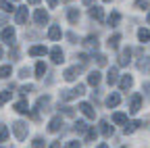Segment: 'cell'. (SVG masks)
Masks as SVG:
<instances>
[{
    "label": "cell",
    "mask_w": 150,
    "mask_h": 148,
    "mask_svg": "<svg viewBox=\"0 0 150 148\" xmlns=\"http://www.w3.org/2000/svg\"><path fill=\"white\" fill-rule=\"evenodd\" d=\"M83 92H86V86L83 84H77V88H73V90H63L61 98L63 100H73V98H79Z\"/></svg>",
    "instance_id": "6da1fadb"
},
{
    "label": "cell",
    "mask_w": 150,
    "mask_h": 148,
    "mask_svg": "<svg viewBox=\"0 0 150 148\" xmlns=\"http://www.w3.org/2000/svg\"><path fill=\"white\" fill-rule=\"evenodd\" d=\"M13 134H15L17 140H25V136H27V123L15 121V123H13Z\"/></svg>",
    "instance_id": "7a4b0ae2"
},
{
    "label": "cell",
    "mask_w": 150,
    "mask_h": 148,
    "mask_svg": "<svg viewBox=\"0 0 150 148\" xmlns=\"http://www.w3.org/2000/svg\"><path fill=\"white\" fill-rule=\"evenodd\" d=\"M0 38H2V42L8 44V46L15 44V29H13V27H4L2 33H0Z\"/></svg>",
    "instance_id": "3957f363"
},
{
    "label": "cell",
    "mask_w": 150,
    "mask_h": 148,
    "mask_svg": "<svg viewBox=\"0 0 150 148\" xmlns=\"http://www.w3.org/2000/svg\"><path fill=\"white\" fill-rule=\"evenodd\" d=\"M50 57H52V63H56V65H61V63L65 61V54H63L61 46H54V48L50 50Z\"/></svg>",
    "instance_id": "277c9868"
},
{
    "label": "cell",
    "mask_w": 150,
    "mask_h": 148,
    "mask_svg": "<svg viewBox=\"0 0 150 148\" xmlns=\"http://www.w3.org/2000/svg\"><path fill=\"white\" fill-rule=\"evenodd\" d=\"M29 19V13H27V6H19L17 8V23L19 25H25Z\"/></svg>",
    "instance_id": "5b68a950"
},
{
    "label": "cell",
    "mask_w": 150,
    "mask_h": 148,
    "mask_svg": "<svg viewBox=\"0 0 150 148\" xmlns=\"http://www.w3.org/2000/svg\"><path fill=\"white\" fill-rule=\"evenodd\" d=\"M63 127V119L59 117V115H56V117H52L50 119V123H48V132H52V134H56V132H59V129Z\"/></svg>",
    "instance_id": "8992f818"
},
{
    "label": "cell",
    "mask_w": 150,
    "mask_h": 148,
    "mask_svg": "<svg viewBox=\"0 0 150 148\" xmlns=\"http://www.w3.org/2000/svg\"><path fill=\"white\" fill-rule=\"evenodd\" d=\"M140 108H142V96H140V94H136L134 98H131V104H129V113H131V115H136Z\"/></svg>",
    "instance_id": "52a82bcc"
},
{
    "label": "cell",
    "mask_w": 150,
    "mask_h": 148,
    "mask_svg": "<svg viewBox=\"0 0 150 148\" xmlns=\"http://www.w3.org/2000/svg\"><path fill=\"white\" fill-rule=\"evenodd\" d=\"M79 110H81V113H83L88 119H94V117H96V110L92 108L90 102H81V104H79Z\"/></svg>",
    "instance_id": "ba28073f"
},
{
    "label": "cell",
    "mask_w": 150,
    "mask_h": 148,
    "mask_svg": "<svg viewBox=\"0 0 150 148\" xmlns=\"http://www.w3.org/2000/svg\"><path fill=\"white\" fill-rule=\"evenodd\" d=\"M33 19H35L38 25H44V23H48V13H46L44 8H38L35 15H33Z\"/></svg>",
    "instance_id": "9c48e42d"
},
{
    "label": "cell",
    "mask_w": 150,
    "mask_h": 148,
    "mask_svg": "<svg viewBox=\"0 0 150 148\" xmlns=\"http://www.w3.org/2000/svg\"><path fill=\"white\" fill-rule=\"evenodd\" d=\"M77 75H79V69H77V67L65 69V79H67V81H75V79H77Z\"/></svg>",
    "instance_id": "30bf717a"
},
{
    "label": "cell",
    "mask_w": 150,
    "mask_h": 148,
    "mask_svg": "<svg viewBox=\"0 0 150 148\" xmlns=\"http://www.w3.org/2000/svg\"><path fill=\"white\" fill-rule=\"evenodd\" d=\"M48 38H50V40H61V38H63L61 27H59V25H52V27L48 29Z\"/></svg>",
    "instance_id": "8fae6325"
},
{
    "label": "cell",
    "mask_w": 150,
    "mask_h": 148,
    "mask_svg": "<svg viewBox=\"0 0 150 148\" xmlns=\"http://www.w3.org/2000/svg\"><path fill=\"white\" fill-rule=\"evenodd\" d=\"M129 61H131V50H129V48L121 50V54H119V65H121V67H123V65H129Z\"/></svg>",
    "instance_id": "7c38bea8"
},
{
    "label": "cell",
    "mask_w": 150,
    "mask_h": 148,
    "mask_svg": "<svg viewBox=\"0 0 150 148\" xmlns=\"http://www.w3.org/2000/svg\"><path fill=\"white\" fill-rule=\"evenodd\" d=\"M90 17H92V19H96V21H102L104 19V11L100 6H92L90 8Z\"/></svg>",
    "instance_id": "4fadbf2b"
},
{
    "label": "cell",
    "mask_w": 150,
    "mask_h": 148,
    "mask_svg": "<svg viewBox=\"0 0 150 148\" xmlns=\"http://www.w3.org/2000/svg\"><path fill=\"white\" fill-rule=\"evenodd\" d=\"M83 46L92 48V50H98V38H96V35H88V38L83 40Z\"/></svg>",
    "instance_id": "5bb4252c"
},
{
    "label": "cell",
    "mask_w": 150,
    "mask_h": 148,
    "mask_svg": "<svg viewBox=\"0 0 150 148\" xmlns=\"http://www.w3.org/2000/svg\"><path fill=\"white\" fill-rule=\"evenodd\" d=\"M29 54H31V57H44V54H48V48L46 46H31Z\"/></svg>",
    "instance_id": "9a60e30c"
},
{
    "label": "cell",
    "mask_w": 150,
    "mask_h": 148,
    "mask_svg": "<svg viewBox=\"0 0 150 148\" xmlns=\"http://www.w3.org/2000/svg\"><path fill=\"white\" fill-rule=\"evenodd\" d=\"M131 86H134V77H131V75H123L121 81H119V88L125 92V90H129Z\"/></svg>",
    "instance_id": "2e32d148"
},
{
    "label": "cell",
    "mask_w": 150,
    "mask_h": 148,
    "mask_svg": "<svg viewBox=\"0 0 150 148\" xmlns=\"http://www.w3.org/2000/svg\"><path fill=\"white\" fill-rule=\"evenodd\" d=\"M119 102H121V96L117 94V92H112V94L106 98V104H108V108L112 106V108H115V106H119Z\"/></svg>",
    "instance_id": "e0dca14e"
},
{
    "label": "cell",
    "mask_w": 150,
    "mask_h": 148,
    "mask_svg": "<svg viewBox=\"0 0 150 148\" xmlns=\"http://www.w3.org/2000/svg\"><path fill=\"white\" fill-rule=\"evenodd\" d=\"M117 77H119V71H117V67H112V69L108 71V75H106L108 86H115V84H117Z\"/></svg>",
    "instance_id": "ac0fdd59"
},
{
    "label": "cell",
    "mask_w": 150,
    "mask_h": 148,
    "mask_svg": "<svg viewBox=\"0 0 150 148\" xmlns=\"http://www.w3.org/2000/svg\"><path fill=\"white\" fill-rule=\"evenodd\" d=\"M88 84H90V86H94V88H96V86L100 84V71H92V73H90V75H88Z\"/></svg>",
    "instance_id": "d6986e66"
},
{
    "label": "cell",
    "mask_w": 150,
    "mask_h": 148,
    "mask_svg": "<svg viewBox=\"0 0 150 148\" xmlns=\"http://www.w3.org/2000/svg\"><path fill=\"white\" fill-rule=\"evenodd\" d=\"M119 42H121V35L119 33H115V35H110V38H108V48H112V50H117L119 48Z\"/></svg>",
    "instance_id": "ffe728a7"
},
{
    "label": "cell",
    "mask_w": 150,
    "mask_h": 148,
    "mask_svg": "<svg viewBox=\"0 0 150 148\" xmlns=\"http://www.w3.org/2000/svg\"><path fill=\"white\" fill-rule=\"evenodd\" d=\"M119 21H121V13H117V11L110 13V17H108V25H110V27H117Z\"/></svg>",
    "instance_id": "44dd1931"
},
{
    "label": "cell",
    "mask_w": 150,
    "mask_h": 148,
    "mask_svg": "<svg viewBox=\"0 0 150 148\" xmlns=\"http://www.w3.org/2000/svg\"><path fill=\"white\" fill-rule=\"evenodd\" d=\"M100 134L106 136V138L112 134V125H108V121H100Z\"/></svg>",
    "instance_id": "7402d4cb"
},
{
    "label": "cell",
    "mask_w": 150,
    "mask_h": 148,
    "mask_svg": "<svg viewBox=\"0 0 150 148\" xmlns=\"http://www.w3.org/2000/svg\"><path fill=\"white\" fill-rule=\"evenodd\" d=\"M11 75H13V67L11 65H2V67H0V79H6Z\"/></svg>",
    "instance_id": "603a6c76"
},
{
    "label": "cell",
    "mask_w": 150,
    "mask_h": 148,
    "mask_svg": "<svg viewBox=\"0 0 150 148\" xmlns=\"http://www.w3.org/2000/svg\"><path fill=\"white\" fill-rule=\"evenodd\" d=\"M15 110H17V113H21V115H25L27 110H29V106H27V100H19V102L15 104Z\"/></svg>",
    "instance_id": "cb8c5ba5"
},
{
    "label": "cell",
    "mask_w": 150,
    "mask_h": 148,
    "mask_svg": "<svg viewBox=\"0 0 150 148\" xmlns=\"http://www.w3.org/2000/svg\"><path fill=\"white\" fill-rule=\"evenodd\" d=\"M67 17H69V21L75 25V23H77L79 21V11L77 8H69V13H67Z\"/></svg>",
    "instance_id": "d4e9b609"
},
{
    "label": "cell",
    "mask_w": 150,
    "mask_h": 148,
    "mask_svg": "<svg viewBox=\"0 0 150 148\" xmlns=\"http://www.w3.org/2000/svg\"><path fill=\"white\" fill-rule=\"evenodd\" d=\"M112 121H115L117 125H125L127 123V115L125 113H115V115H112Z\"/></svg>",
    "instance_id": "484cf974"
},
{
    "label": "cell",
    "mask_w": 150,
    "mask_h": 148,
    "mask_svg": "<svg viewBox=\"0 0 150 148\" xmlns=\"http://www.w3.org/2000/svg\"><path fill=\"white\" fill-rule=\"evenodd\" d=\"M138 38H140V42H150V31H148L146 27H142V29L138 31Z\"/></svg>",
    "instance_id": "4316f807"
},
{
    "label": "cell",
    "mask_w": 150,
    "mask_h": 148,
    "mask_svg": "<svg viewBox=\"0 0 150 148\" xmlns=\"http://www.w3.org/2000/svg\"><path fill=\"white\" fill-rule=\"evenodd\" d=\"M44 73H46V65L40 61V63L35 65V77H40V79H42V77H44Z\"/></svg>",
    "instance_id": "83f0119b"
},
{
    "label": "cell",
    "mask_w": 150,
    "mask_h": 148,
    "mask_svg": "<svg viewBox=\"0 0 150 148\" xmlns=\"http://www.w3.org/2000/svg\"><path fill=\"white\" fill-rule=\"evenodd\" d=\"M11 94H13L11 90H2V92H0V106H2L4 102H8V100H11Z\"/></svg>",
    "instance_id": "f1b7e54d"
},
{
    "label": "cell",
    "mask_w": 150,
    "mask_h": 148,
    "mask_svg": "<svg viewBox=\"0 0 150 148\" xmlns=\"http://www.w3.org/2000/svg\"><path fill=\"white\" fill-rule=\"evenodd\" d=\"M140 125H142L140 121H134V123H127V125H125V134H134V132H136V129H138Z\"/></svg>",
    "instance_id": "f546056e"
},
{
    "label": "cell",
    "mask_w": 150,
    "mask_h": 148,
    "mask_svg": "<svg viewBox=\"0 0 150 148\" xmlns=\"http://www.w3.org/2000/svg\"><path fill=\"white\" fill-rule=\"evenodd\" d=\"M96 136H98V132H96L94 127H88V129H86V140H88V142L96 140Z\"/></svg>",
    "instance_id": "4dcf8cb0"
},
{
    "label": "cell",
    "mask_w": 150,
    "mask_h": 148,
    "mask_svg": "<svg viewBox=\"0 0 150 148\" xmlns=\"http://www.w3.org/2000/svg\"><path fill=\"white\" fill-rule=\"evenodd\" d=\"M0 8H2L4 13H13L15 11V6L11 4V0H2V2H0Z\"/></svg>",
    "instance_id": "1f68e13d"
},
{
    "label": "cell",
    "mask_w": 150,
    "mask_h": 148,
    "mask_svg": "<svg viewBox=\"0 0 150 148\" xmlns=\"http://www.w3.org/2000/svg\"><path fill=\"white\" fill-rule=\"evenodd\" d=\"M48 102H50V98H48V96H42V98H38V108H42V110H46Z\"/></svg>",
    "instance_id": "d6a6232c"
},
{
    "label": "cell",
    "mask_w": 150,
    "mask_h": 148,
    "mask_svg": "<svg viewBox=\"0 0 150 148\" xmlns=\"http://www.w3.org/2000/svg\"><path fill=\"white\" fill-rule=\"evenodd\" d=\"M86 129H88L86 121H77V123H75V132H77V134H83Z\"/></svg>",
    "instance_id": "836d02e7"
},
{
    "label": "cell",
    "mask_w": 150,
    "mask_h": 148,
    "mask_svg": "<svg viewBox=\"0 0 150 148\" xmlns=\"http://www.w3.org/2000/svg\"><path fill=\"white\" fill-rule=\"evenodd\" d=\"M8 138V127L6 125H0V142H4Z\"/></svg>",
    "instance_id": "e575fe53"
},
{
    "label": "cell",
    "mask_w": 150,
    "mask_h": 148,
    "mask_svg": "<svg viewBox=\"0 0 150 148\" xmlns=\"http://www.w3.org/2000/svg\"><path fill=\"white\" fill-rule=\"evenodd\" d=\"M148 4H150V0H136V8H148Z\"/></svg>",
    "instance_id": "d590c367"
},
{
    "label": "cell",
    "mask_w": 150,
    "mask_h": 148,
    "mask_svg": "<svg viewBox=\"0 0 150 148\" xmlns=\"http://www.w3.org/2000/svg\"><path fill=\"white\" fill-rule=\"evenodd\" d=\"M94 59H96V63H98L100 67H104V65H106V57H104V54H100V52H98Z\"/></svg>",
    "instance_id": "8d00e7d4"
},
{
    "label": "cell",
    "mask_w": 150,
    "mask_h": 148,
    "mask_svg": "<svg viewBox=\"0 0 150 148\" xmlns=\"http://www.w3.org/2000/svg\"><path fill=\"white\" fill-rule=\"evenodd\" d=\"M140 69H144V71H150V59H146V61H140V65H138Z\"/></svg>",
    "instance_id": "74e56055"
},
{
    "label": "cell",
    "mask_w": 150,
    "mask_h": 148,
    "mask_svg": "<svg viewBox=\"0 0 150 148\" xmlns=\"http://www.w3.org/2000/svg\"><path fill=\"white\" fill-rule=\"evenodd\" d=\"M33 148H44V140L42 138H35L33 140Z\"/></svg>",
    "instance_id": "f35d334b"
},
{
    "label": "cell",
    "mask_w": 150,
    "mask_h": 148,
    "mask_svg": "<svg viewBox=\"0 0 150 148\" xmlns=\"http://www.w3.org/2000/svg\"><path fill=\"white\" fill-rule=\"evenodd\" d=\"M65 148H81V144H79L77 140H73V142H69V144H67Z\"/></svg>",
    "instance_id": "ab89813d"
},
{
    "label": "cell",
    "mask_w": 150,
    "mask_h": 148,
    "mask_svg": "<svg viewBox=\"0 0 150 148\" xmlns=\"http://www.w3.org/2000/svg\"><path fill=\"white\" fill-rule=\"evenodd\" d=\"M77 59H79V61H81L83 65H86V63L90 61V57H88V54H79V57H77Z\"/></svg>",
    "instance_id": "60d3db41"
},
{
    "label": "cell",
    "mask_w": 150,
    "mask_h": 148,
    "mask_svg": "<svg viewBox=\"0 0 150 148\" xmlns=\"http://www.w3.org/2000/svg\"><path fill=\"white\" fill-rule=\"evenodd\" d=\"M33 90V86H23L21 88V94H27V92H31Z\"/></svg>",
    "instance_id": "b9f144b4"
},
{
    "label": "cell",
    "mask_w": 150,
    "mask_h": 148,
    "mask_svg": "<svg viewBox=\"0 0 150 148\" xmlns=\"http://www.w3.org/2000/svg\"><path fill=\"white\" fill-rule=\"evenodd\" d=\"M29 75V69H21L19 71V77H27Z\"/></svg>",
    "instance_id": "7bdbcfd3"
},
{
    "label": "cell",
    "mask_w": 150,
    "mask_h": 148,
    "mask_svg": "<svg viewBox=\"0 0 150 148\" xmlns=\"http://www.w3.org/2000/svg\"><path fill=\"white\" fill-rule=\"evenodd\" d=\"M11 57H13V61L19 57V50H17V48H13V50H11Z\"/></svg>",
    "instance_id": "ee69618b"
},
{
    "label": "cell",
    "mask_w": 150,
    "mask_h": 148,
    "mask_svg": "<svg viewBox=\"0 0 150 148\" xmlns=\"http://www.w3.org/2000/svg\"><path fill=\"white\" fill-rule=\"evenodd\" d=\"M56 4H59V0H48V6H50V8H54Z\"/></svg>",
    "instance_id": "f6af8a7d"
},
{
    "label": "cell",
    "mask_w": 150,
    "mask_h": 148,
    "mask_svg": "<svg viewBox=\"0 0 150 148\" xmlns=\"http://www.w3.org/2000/svg\"><path fill=\"white\" fill-rule=\"evenodd\" d=\"M50 148H61V142H52V146Z\"/></svg>",
    "instance_id": "bcb514c9"
},
{
    "label": "cell",
    "mask_w": 150,
    "mask_h": 148,
    "mask_svg": "<svg viewBox=\"0 0 150 148\" xmlns=\"http://www.w3.org/2000/svg\"><path fill=\"white\" fill-rule=\"evenodd\" d=\"M83 4H88V6H92V4H94V0H83Z\"/></svg>",
    "instance_id": "7dc6e473"
},
{
    "label": "cell",
    "mask_w": 150,
    "mask_h": 148,
    "mask_svg": "<svg viewBox=\"0 0 150 148\" xmlns=\"http://www.w3.org/2000/svg\"><path fill=\"white\" fill-rule=\"evenodd\" d=\"M27 2H29V4H38V2H40V0H27Z\"/></svg>",
    "instance_id": "c3c4849f"
},
{
    "label": "cell",
    "mask_w": 150,
    "mask_h": 148,
    "mask_svg": "<svg viewBox=\"0 0 150 148\" xmlns=\"http://www.w3.org/2000/svg\"><path fill=\"white\" fill-rule=\"evenodd\" d=\"M98 148H108V146H106V144H100V146H98Z\"/></svg>",
    "instance_id": "681fc988"
},
{
    "label": "cell",
    "mask_w": 150,
    "mask_h": 148,
    "mask_svg": "<svg viewBox=\"0 0 150 148\" xmlns=\"http://www.w3.org/2000/svg\"><path fill=\"white\" fill-rule=\"evenodd\" d=\"M146 21H148V23H150V13H148V17H146Z\"/></svg>",
    "instance_id": "f907efd6"
},
{
    "label": "cell",
    "mask_w": 150,
    "mask_h": 148,
    "mask_svg": "<svg viewBox=\"0 0 150 148\" xmlns=\"http://www.w3.org/2000/svg\"><path fill=\"white\" fill-rule=\"evenodd\" d=\"M0 59H2V46H0Z\"/></svg>",
    "instance_id": "816d5d0a"
},
{
    "label": "cell",
    "mask_w": 150,
    "mask_h": 148,
    "mask_svg": "<svg viewBox=\"0 0 150 148\" xmlns=\"http://www.w3.org/2000/svg\"><path fill=\"white\" fill-rule=\"evenodd\" d=\"M104 2H110V0H104Z\"/></svg>",
    "instance_id": "f5cc1de1"
},
{
    "label": "cell",
    "mask_w": 150,
    "mask_h": 148,
    "mask_svg": "<svg viewBox=\"0 0 150 148\" xmlns=\"http://www.w3.org/2000/svg\"><path fill=\"white\" fill-rule=\"evenodd\" d=\"M67 2H69V0H67Z\"/></svg>",
    "instance_id": "db71d44e"
}]
</instances>
